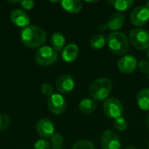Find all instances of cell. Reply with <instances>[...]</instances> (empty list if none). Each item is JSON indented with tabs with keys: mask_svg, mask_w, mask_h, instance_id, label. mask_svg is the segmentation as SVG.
<instances>
[{
	"mask_svg": "<svg viewBox=\"0 0 149 149\" xmlns=\"http://www.w3.org/2000/svg\"><path fill=\"white\" fill-rule=\"evenodd\" d=\"M125 21L126 17L121 12H114L109 16L106 23L107 24L108 29H110L113 32L121 29V27L125 24Z\"/></svg>",
	"mask_w": 149,
	"mask_h": 149,
	"instance_id": "cell-14",
	"label": "cell"
},
{
	"mask_svg": "<svg viewBox=\"0 0 149 149\" xmlns=\"http://www.w3.org/2000/svg\"><path fill=\"white\" fill-rule=\"evenodd\" d=\"M109 3H112L113 8L119 11H126L134 4V0H113Z\"/></svg>",
	"mask_w": 149,
	"mask_h": 149,
	"instance_id": "cell-21",
	"label": "cell"
},
{
	"mask_svg": "<svg viewBox=\"0 0 149 149\" xmlns=\"http://www.w3.org/2000/svg\"><path fill=\"white\" fill-rule=\"evenodd\" d=\"M130 20L136 27L146 25L149 21V10L145 5H138L131 11Z\"/></svg>",
	"mask_w": 149,
	"mask_h": 149,
	"instance_id": "cell-8",
	"label": "cell"
},
{
	"mask_svg": "<svg viewBox=\"0 0 149 149\" xmlns=\"http://www.w3.org/2000/svg\"><path fill=\"white\" fill-rule=\"evenodd\" d=\"M138 66V61L135 57L130 54H126L122 56L117 63V67L119 72L124 74L133 73Z\"/></svg>",
	"mask_w": 149,
	"mask_h": 149,
	"instance_id": "cell-9",
	"label": "cell"
},
{
	"mask_svg": "<svg viewBox=\"0 0 149 149\" xmlns=\"http://www.w3.org/2000/svg\"><path fill=\"white\" fill-rule=\"evenodd\" d=\"M128 40L135 49L147 50L149 48V31L141 28H134L130 31Z\"/></svg>",
	"mask_w": 149,
	"mask_h": 149,
	"instance_id": "cell-4",
	"label": "cell"
},
{
	"mask_svg": "<svg viewBox=\"0 0 149 149\" xmlns=\"http://www.w3.org/2000/svg\"><path fill=\"white\" fill-rule=\"evenodd\" d=\"M113 89V83L107 78H100L94 80L90 87L89 93L93 100L97 101L106 100L111 93Z\"/></svg>",
	"mask_w": 149,
	"mask_h": 149,
	"instance_id": "cell-3",
	"label": "cell"
},
{
	"mask_svg": "<svg viewBox=\"0 0 149 149\" xmlns=\"http://www.w3.org/2000/svg\"><path fill=\"white\" fill-rule=\"evenodd\" d=\"M148 149H149V141L148 143Z\"/></svg>",
	"mask_w": 149,
	"mask_h": 149,
	"instance_id": "cell-37",
	"label": "cell"
},
{
	"mask_svg": "<svg viewBox=\"0 0 149 149\" xmlns=\"http://www.w3.org/2000/svg\"><path fill=\"white\" fill-rule=\"evenodd\" d=\"M145 6H146V7H147V8L149 10V0L148 1H147V3H146V5H145Z\"/></svg>",
	"mask_w": 149,
	"mask_h": 149,
	"instance_id": "cell-33",
	"label": "cell"
},
{
	"mask_svg": "<svg viewBox=\"0 0 149 149\" xmlns=\"http://www.w3.org/2000/svg\"><path fill=\"white\" fill-rule=\"evenodd\" d=\"M41 92L44 95H45L46 97H51L52 95L54 94L53 93V87L51 84L49 83H45L42 85L41 86Z\"/></svg>",
	"mask_w": 149,
	"mask_h": 149,
	"instance_id": "cell-27",
	"label": "cell"
},
{
	"mask_svg": "<svg viewBox=\"0 0 149 149\" xmlns=\"http://www.w3.org/2000/svg\"><path fill=\"white\" fill-rule=\"evenodd\" d=\"M35 60L39 65H51L58 60V52H56L51 46L44 45L38 49L35 55Z\"/></svg>",
	"mask_w": 149,
	"mask_h": 149,
	"instance_id": "cell-5",
	"label": "cell"
},
{
	"mask_svg": "<svg viewBox=\"0 0 149 149\" xmlns=\"http://www.w3.org/2000/svg\"><path fill=\"white\" fill-rule=\"evenodd\" d=\"M10 124V120L9 116L5 114H0V132L8 128Z\"/></svg>",
	"mask_w": 149,
	"mask_h": 149,
	"instance_id": "cell-26",
	"label": "cell"
},
{
	"mask_svg": "<svg viewBox=\"0 0 149 149\" xmlns=\"http://www.w3.org/2000/svg\"><path fill=\"white\" fill-rule=\"evenodd\" d=\"M86 2H87V3H97L98 1H86Z\"/></svg>",
	"mask_w": 149,
	"mask_h": 149,
	"instance_id": "cell-35",
	"label": "cell"
},
{
	"mask_svg": "<svg viewBox=\"0 0 149 149\" xmlns=\"http://www.w3.org/2000/svg\"><path fill=\"white\" fill-rule=\"evenodd\" d=\"M63 143H64V139L60 134L55 133L51 137V148L52 149H62Z\"/></svg>",
	"mask_w": 149,
	"mask_h": 149,
	"instance_id": "cell-22",
	"label": "cell"
},
{
	"mask_svg": "<svg viewBox=\"0 0 149 149\" xmlns=\"http://www.w3.org/2000/svg\"><path fill=\"white\" fill-rule=\"evenodd\" d=\"M79 46L76 44H69L62 51V58L67 63L73 62L79 55Z\"/></svg>",
	"mask_w": 149,
	"mask_h": 149,
	"instance_id": "cell-15",
	"label": "cell"
},
{
	"mask_svg": "<svg viewBox=\"0 0 149 149\" xmlns=\"http://www.w3.org/2000/svg\"><path fill=\"white\" fill-rule=\"evenodd\" d=\"M103 111L105 114L111 119L122 117L124 107L120 100L116 98H108L103 103Z\"/></svg>",
	"mask_w": 149,
	"mask_h": 149,
	"instance_id": "cell-6",
	"label": "cell"
},
{
	"mask_svg": "<svg viewBox=\"0 0 149 149\" xmlns=\"http://www.w3.org/2000/svg\"><path fill=\"white\" fill-rule=\"evenodd\" d=\"M138 107L143 111H149V88L141 89L136 96Z\"/></svg>",
	"mask_w": 149,
	"mask_h": 149,
	"instance_id": "cell-17",
	"label": "cell"
},
{
	"mask_svg": "<svg viewBox=\"0 0 149 149\" xmlns=\"http://www.w3.org/2000/svg\"><path fill=\"white\" fill-rule=\"evenodd\" d=\"M148 79H149V74H148Z\"/></svg>",
	"mask_w": 149,
	"mask_h": 149,
	"instance_id": "cell-38",
	"label": "cell"
},
{
	"mask_svg": "<svg viewBox=\"0 0 149 149\" xmlns=\"http://www.w3.org/2000/svg\"><path fill=\"white\" fill-rule=\"evenodd\" d=\"M20 1H8V3H19Z\"/></svg>",
	"mask_w": 149,
	"mask_h": 149,
	"instance_id": "cell-32",
	"label": "cell"
},
{
	"mask_svg": "<svg viewBox=\"0 0 149 149\" xmlns=\"http://www.w3.org/2000/svg\"><path fill=\"white\" fill-rule=\"evenodd\" d=\"M137 67L141 73L149 74V60H141Z\"/></svg>",
	"mask_w": 149,
	"mask_h": 149,
	"instance_id": "cell-28",
	"label": "cell"
},
{
	"mask_svg": "<svg viewBox=\"0 0 149 149\" xmlns=\"http://www.w3.org/2000/svg\"><path fill=\"white\" fill-rule=\"evenodd\" d=\"M147 55H148V59H149V48L148 49V52H147Z\"/></svg>",
	"mask_w": 149,
	"mask_h": 149,
	"instance_id": "cell-36",
	"label": "cell"
},
{
	"mask_svg": "<svg viewBox=\"0 0 149 149\" xmlns=\"http://www.w3.org/2000/svg\"><path fill=\"white\" fill-rule=\"evenodd\" d=\"M10 18L11 23L14 25H16L17 27H21L23 29L29 26V24H30L29 16L26 14L25 11H24L23 10H20V9L13 10L10 12Z\"/></svg>",
	"mask_w": 149,
	"mask_h": 149,
	"instance_id": "cell-13",
	"label": "cell"
},
{
	"mask_svg": "<svg viewBox=\"0 0 149 149\" xmlns=\"http://www.w3.org/2000/svg\"><path fill=\"white\" fill-rule=\"evenodd\" d=\"M145 124H146V127H148V129H149V114L147 116V118H146Z\"/></svg>",
	"mask_w": 149,
	"mask_h": 149,
	"instance_id": "cell-31",
	"label": "cell"
},
{
	"mask_svg": "<svg viewBox=\"0 0 149 149\" xmlns=\"http://www.w3.org/2000/svg\"><path fill=\"white\" fill-rule=\"evenodd\" d=\"M47 107L52 113L58 115L65 112L66 108V101L60 93H54L48 99Z\"/></svg>",
	"mask_w": 149,
	"mask_h": 149,
	"instance_id": "cell-10",
	"label": "cell"
},
{
	"mask_svg": "<svg viewBox=\"0 0 149 149\" xmlns=\"http://www.w3.org/2000/svg\"><path fill=\"white\" fill-rule=\"evenodd\" d=\"M20 6L27 10H31L34 8L35 6V3L34 1H31V0H24V1H20L19 2Z\"/></svg>",
	"mask_w": 149,
	"mask_h": 149,
	"instance_id": "cell-29",
	"label": "cell"
},
{
	"mask_svg": "<svg viewBox=\"0 0 149 149\" xmlns=\"http://www.w3.org/2000/svg\"><path fill=\"white\" fill-rule=\"evenodd\" d=\"M106 44H107V38L103 34H95L89 40V45L91 48L94 50L102 49L106 45Z\"/></svg>",
	"mask_w": 149,
	"mask_h": 149,
	"instance_id": "cell-20",
	"label": "cell"
},
{
	"mask_svg": "<svg viewBox=\"0 0 149 149\" xmlns=\"http://www.w3.org/2000/svg\"><path fill=\"white\" fill-rule=\"evenodd\" d=\"M102 149H120L121 141L120 136L112 129H106L100 137Z\"/></svg>",
	"mask_w": 149,
	"mask_h": 149,
	"instance_id": "cell-7",
	"label": "cell"
},
{
	"mask_svg": "<svg viewBox=\"0 0 149 149\" xmlns=\"http://www.w3.org/2000/svg\"><path fill=\"white\" fill-rule=\"evenodd\" d=\"M113 125H114L115 129L118 130V131H120V132L127 130V127H128L127 121L126 119L123 118V117H120V118L114 120Z\"/></svg>",
	"mask_w": 149,
	"mask_h": 149,
	"instance_id": "cell-24",
	"label": "cell"
},
{
	"mask_svg": "<svg viewBox=\"0 0 149 149\" xmlns=\"http://www.w3.org/2000/svg\"><path fill=\"white\" fill-rule=\"evenodd\" d=\"M33 149H51V143L48 140L42 138L35 142Z\"/></svg>",
	"mask_w": 149,
	"mask_h": 149,
	"instance_id": "cell-25",
	"label": "cell"
},
{
	"mask_svg": "<svg viewBox=\"0 0 149 149\" xmlns=\"http://www.w3.org/2000/svg\"><path fill=\"white\" fill-rule=\"evenodd\" d=\"M21 42L29 48H40L46 41V32L36 25L24 28L20 33Z\"/></svg>",
	"mask_w": 149,
	"mask_h": 149,
	"instance_id": "cell-1",
	"label": "cell"
},
{
	"mask_svg": "<svg viewBox=\"0 0 149 149\" xmlns=\"http://www.w3.org/2000/svg\"><path fill=\"white\" fill-rule=\"evenodd\" d=\"M107 29H108L107 23H100V24H99V25H98V30H99V31H106Z\"/></svg>",
	"mask_w": 149,
	"mask_h": 149,
	"instance_id": "cell-30",
	"label": "cell"
},
{
	"mask_svg": "<svg viewBox=\"0 0 149 149\" xmlns=\"http://www.w3.org/2000/svg\"><path fill=\"white\" fill-rule=\"evenodd\" d=\"M36 131L43 139H47L51 138L55 134V127L52 120L47 118H43L37 122Z\"/></svg>",
	"mask_w": 149,
	"mask_h": 149,
	"instance_id": "cell-12",
	"label": "cell"
},
{
	"mask_svg": "<svg viewBox=\"0 0 149 149\" xmlns=\"http://www.w3.org/2000/svg\"><path fill=\"white\" fill-rule=\"evenodd\" d=\"M72 149H95V146L91 141L82 139L76 141Z\"/></svg>",
	"mask_w": 149,
	"mask_h": 149,
	"instance_id": "cell-23",
	"label": "cell"
},
{
	"mask_svg": "<svg viewBox=\"0 0 149 149\" xmlns=\"http://www.w3.org/2000/svg\"><path fill=\"white\" fill-rule=\"evenodd\" d=\"M107 45L113 53L118 56H124L129 50L130 42L123 32L113 31L107 36Z\"/></svg>",
	"mask_w": 149,
	"mask_h": 149,
	"instance_id": "cell-2",
	"label": "cell"
},
{
	"mask_svg": "<svg viewBox=\"0 0 149 149\" xmlns=\"http://www.w3.org/2000/svg\"><path fill=\"white\" fill-rule=\"evenodd\" d=\"M75 87V80L71 74H63L56 81V88L59 93L65 94L71 93Z\"/></svg>",
	"mask_w": 149,
	"mask_h": 149,
	"instance_id": "cell-11",
	"label": "cell"
},
{
	"mask_svg": "<svg viewBox=\"0 0 149 149\" xmlns=\"http://www.w3.org/2000/svg\"><path fill=\"white\" fill-rule=\"evenodd\" d=\"M97 107V103L93 99H84L79 104V111L84 114H89L95 111Z\"/></svg>",
	"mask_w": 149,
	"mask_h": 149,
	"instance_id": "cell-19",
	"label": "cell"
},
{
	"mask_svg": "<svg viewBox=\"0 0 149 149\" xmlns=\"http://www.w3.org/2000/svg\"><path fill=\"white\" fill-rule=\"evenodd\" d=\"M51 44H52V48L56 52H62L65 48V38L60 32H54L51 37Z\"/></svg>",
	"mask_w": 149,
	"mask_h": 149,
	"instance_id": "cell-18",
	"label": "cell"
},
{
	"mask_svg": "<svg viewBox=\"0 0 149 149\" xmlns=\"http://www.w3.org/2000/svg\"><path fill=\"white\" fill-rule=\"evenodd\" d=\"M126 149H138V148H134V147H128V148H127Z\"/></svg>",
	"mask_w": 149,
	"mask_h": 149,
	"instance_id": "cell-34",
	"label": "cell"
},
{
	"mask_svg": "<svg viewBox=\"0 0 149 149\" xmlns=\"http://www.w3.org/2000/svg\"><path fill=\"white\" fill-rule=\"evenodd\" d=\"M60 4L65 11L71 14L79 13L83 7L82 2L79 0H63L60 2Z\"/></svg>",
	"mask_w": 149,
	"mask_h": 149,
	"instance_id": "cell-16",
	"label": "cell"
}]
</instances>
